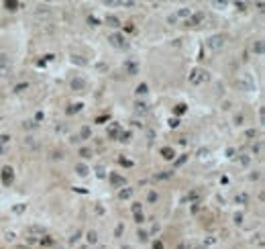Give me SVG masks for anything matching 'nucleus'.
<instances>
[{
	"label": "nucleus",
	"mask_w": 265,
	"mask_h": 249,
	"mask_svg": "<svg viewBox=\"0 0 265 249\" xmlns=\"http://www.w3.org/2000/svg\"><path fill=\"white\" fill-rule=\"evenodd\" d=\"M208 72L202 68H194L190 69V74H188V82L192 84V86H200V84H204V82H208Z\"/></svg>",
	"instance_id": "nucleus-1"
},
{
	"label": "nucleus",
	"mask_w": 265,
	"mask_h": 249,
	"mask_svg": "<svg viewBox=\"0 0 265 249\" xmlns=\"http://www.w3.org/2000/svg\"><path fill=\"white\" fill-rule=\"evenodd\" d=\"M108 43H110L112 47H116V49H127V47H128V43H127V39H125V35H122V33L108 35Z\"/></svg>",
	"instance_id": "nucleus-2"
},
{
	"label": "nucleus",
	"mask_w": 265,
	"mask_h": 249,
	"mask_svg": "<svg viewBox=\"0 0 265 249\" xmlns=\"http://www.w3.org/2000/svg\"><path fill=\"white\" fill-rule=\"evenodd\" d=\"M224 43H226L224 35H212V37H210V39L206 41L208 49H212V51H220V49L224 47Z\"/></svg>",
	"instance_id": "nucleus-3"
},
{
	"label": "nucleus",
	"mask_w": 265,
	"mask_h": 249,
	"mask_svg": "<svg viewBox=\"0 0 265 249\" xmlns=\"http://www.w3.org/2000/svg\"><path fill=\"white\" fill-rule=\"evenodd\" d=\"M0 178H2V186H10L12 182H14V170H12L10 166H4L2 171H0Z\"/></svg>",
	"instance_id": "nucleus-4"
},
{
	"label": "nucleus",
	"mask_w": 265,
	"mask_h": 249,
	"mask_svg": "<svg viewBox=\"0 0 265 249\" xmlns=\"http://www.w3.org/2000/svg\"><path fill=\"white\" fill-rule=\"evenodd\" d=\"M12 72V66H10V59L6 53H0V76L2 78H6V76H10Z\"/></svg>",
	"instance_id": "nucleus-5"
},
{
	"label": "nucleus",
	"mask_w": 265,
	"mask_h": 249,
	"mask_svg": "<svg viewBox=\"0 0 265 249\" xmlns=\"http://www.w3.org/2000/svg\"><path fill=\"white\" fill-rule=\"evenodd\" d=\"M108 180H110V184H112V188H125V184H127L125 176H120V174H116V171H110Z\"/></svg>",
	"instance_id": "nucleus-6"
},
{
	"label": "nucleus",
	"mask_w": 265,
	"mask_h": 249,
	"mask_svg": "<svg viewBox=\"0 0 265 249\" xmlns=\"http://www.w3.org/2000/svg\"><path fill=\"white\" fill-rule=\"evenodd\" d=\"M204 21V12H192L188 19H186V25L188 27H196V25H200Z\"/></svg>",
	"instance_id": "nucleus-7"
},
{
	"label": "nucleus",
	"mask_w": 265,
	"mask_h": 249,
	"mask_svg": "<svg viewBox=\"0 0 265 249\" xmlns=\"http://www.w3.org/2000/svg\"><path fill=\"white\" fill-rule=\"evenodd\" d=\"M35 19H37V21H49V19H51V10H49L47 6H37Z\"/></svg>",
	"instance_id": "nucleus-8"
},
{
	"label": "nucleus",
	"mask_w": 265,
	"mask_h": 249,
	"mask_svg": "<svg viewBox=\"0 0 265 249\" xmlns=\"http://www.w3.org/2000/svg\"><path fill=\"white\" fill-rule=\"evenodd\" d=\"M86 86H88V82H86V78H82V76H76V78L71 80V88L76 92H84Z\"/></svg>",
	"instance_id": "nucleus-9"
},
{
	"label": "nucleus",
	"mask_w": 265,
	"mask_h": 249,
	"mask_svg": "<svg viewBox=\"0 0 265 249\" xmlns=\"http://www.w3.org/2000/svg\"><path fill=\"white\" fill-rule=\"evenodd\" d=\"M125 72H127L128 76H137L139 74V63L133 61V59H127V61H125Z\"/></svg>",
	"instance_id": "nucleus-10"
},
{
	"label": "nucleus",
	"mask_w": 265,
	"mask_h": 249,
	"mask_svg": "<svg viewBox=\"0 0 265 249\" xmlns=\"http://www.w3.org/2000/svg\"><path fill=\"white\" fill-rule=\"evenodd\" d=\"M120 124L118 123H112L110 127H108V139H118V135H120Z\"/></svg>",
	"instance_id": "nucleus-11"
},
{
	"label": "nucleus",
	"mask_w": 265,
	"mask_h": 249,
	"mask_svg": "<svg viewBox=\"0 0 265 249\" xmlns=\"http://www.w3.org/2000/svg\"><path fill=\"white\" fill-rule=\"evenodd\" d=\"M237 86L243 88V90H255V84H253V80L249 78V76H247L245 80H239V82H237Z\"/></svg>",
	"instance_id": "nucleus-12"
},
{
	"label": "nucleus",
	"mask_w": 265,
	"mask_h": 249,
	"mask_svg": "<svg viewBox=\"0 0 265 249\" xmlns=\"http://www.w3.org/2000/svg\"><path fill=\"white\" fill-rule=\"evenodd\" d=\"M147 113H149V104H145V102H137V104H135V114L145 116Z\"/></svg>",
	"instance_id": "nucleus-13"
},
{
	"label": "nucleus",
	"mask_w": 265,
	"mask_h": 249,
	"mask_svg": "<svg viewBox=\"0 0 265 249\" xmlns=\"http://www.w3.org/2000/svg\"><path fill=\"white\" fill-rule=\"evenodd\" d=\"M76 174H78L80 178H86V176L90 174V168H88L86 163H76Z\"/></svg>",
	"instance_id": "nucleus-14"
},
{
	"label": "nucleus",
	"mask_w": 265,
	"mask_h": 249,
	"mask_svg": "<svg viewBox=\"0 0 265 249\" xmlns=\"http://www.w3.org/2000/svg\"><path fill=\"white\" fill-rule=\"evenodd\" d=\"M161 155H163V159L171 161V159L175 157V151H173V147H163V149H161Z\"/></svg>",
	"instance_id": "nucleus-15"
},
{
	"label": "nucleus",
	"mask_w": 265,
	"mask_h": 249,
	"mask_svg": "<svg viewBox=\"0 0 265 249\" xmlns=\"http://www.w3.org/2000/svg\"><path fill=\"white\" fill-rule=\"evenodd\" d=\"M82 106H84V104H82V102H76V104H69V106H68V110H65V113H68L69 116H71V114L80 113V110H82Z\"/></svg>",
	"instance_id": "nucleus-16"
},
{
	"label": "nucleus",
	"mask_w": 265,
	"mask_h": 249,
	"mask_svg": "<svg viewBox=\"0 0 265 249\" xmlns=\"http://www.w3.org/2000/svg\"><path fill=\"white\" fill-rule=\"evenodd\" d=\"M106 25L112 27V29H116V27H120V21L116 19L114 14H108V16H106Z\"/></svg>",
	"instance_id": "nucleus-17"
},
{
	"label": "nucleus",
	"mask_w": 265,
	"mask_h": 249,
	"mask_svg": "<svg viewBox=\"0 0 265 249\" xmlns=\"http://www.w3.org/2000/svg\"><path fill=\"white\" fill-rule=\"evenodd\" d=\"M133 192H135L133 188H122V190L118 192V198H120V200H125V198H131V196H133Z\"/></svg>",
	"instance_id": "nucleus-18"
},
{
	"label": "nucleus",
	"mask_w": 265,
	"mask_h": 249,
	"mask_svg": "<svg viewBox=\"0 0 265 249\" xmlns=\"http://www.w3.org/2000/svg\"><path fill=\"white\" fill-rule=\"evenodd\" d=\"M4 6H6L10 12H14V10H19V6H21V4H19L16 0H6V2H4Z\"/></svg>",
	"instance_id": "nucleus-19"
},
{
	"label": "nucleus",
	"mask_w": 265,
	"mask_h": 249,
	"mask_svg": "<svg viewBox=\"0 0 265 249\" xmlns=\"http://www.w3.org/2000/svg\"><path fill=\"white\" fill-rule=\"evenodd\" d=\"M253 53L255 55H263V41H255L253 43Z\"/></svg>",
	"instance_id": "nucleus-20"
},
{
	"label": "nucleus",
	"mask_w": 265,
	"mask_h": 249,
	"mask_svg": "<svg viewBox=\"0 0 265 249\" xmlns=\"http://www.w3.org/2000/svg\"><path fill=\"white\" fill-rule=\"evenodd\" d=\"M90 135H92V129H90V127H82V131H80V141H82V139H90Z\"/></svg>",
	"instance_id": "nucleus-21"
},
{
	"label": "nucleus",
	"mask_w": 265,
	"mask_h": 249,
	"mask_svg": "<svg viewBox=\"0 0 265 249\" xmlns=\"http://www.w3.org/2000/svg\"><path fill=\"white\" fill-rule=\"evenodd\" d=\"M86 239H88V243H90V245H94V243L98 241V235H96V231H88V233H86Z\"/></svg>",
	"instance_id": "nucleus-22"
},
{
	"label": "nucleus",
	"mask_w": 265,
	"mask_h": 249,
	"mask_svg": "<svg viewBox=\"0 0 265 249\" xmlns=\"http://www.w3.org/2000/svg\"><path fill=\"white\" fill-rule=\"evenodd\" d=\"M116 141H122V143L131 141V131H120V135H118V139H116Z\"/></svg>",
	"instance_id": "nucleus-23"
},
{
	"label": "nucleus",
	"mask_w": 265,
	"mask_h": 249,
	"mask_svg": "<svg viewBox=\"0 0 265 249\" xmlns=\"http://www.w3.org/2000/svg\"><path fill=\"white\" fill-rule=\"evenodd\" d=\"M186 110H188V106H186V104H177V106H175V110H173V113H175V119H177V116H182Z\"/></svg>",
	"instance_id": "nucleus-24"
},
{
	"label": "nucleus",
	"mask_w": 265,
	"mask_h": 249,
	"mask_svg": "<svg viewBox=\"0 0 265 249\" xmlns=\"http://www.w3.org/2000/svg\"><path fill=\"white\" fill-rule=\"evenodd\" d=\"M190 14H192V10H190V8H180V10H177V14H175V19H177V16H182V19H188Z\"/></svg>",
	"instance_id": "nucleus-25"
},
{
	"label": "nucleus",
	"mask_w": 265,
	"mask_h": 249,
	"mask_svg": "<svg viewBox=\"0 0 265 249\" xmlns=\"http://www.w3.org/2000/svg\"><path fill=\"white\" fill-rule=\"evenodd\" d=\"M137 239L141 241V243H145V241L149 239V233H147V231H141V229H139V233H137Z\"/></svg>",
	"instance_id": "nucleus-26"
},
{
	"label": "nucleus",
	"mask_w": 265,
	"mask_h": 249,
	"mask_svg": "<svg viewBox=\"0 0 265 249\" xmlns=\"http://www.w3.org/2000/svg\"><path fill=\"white\" fill-rule=\"evenodd\" d=\"M80 155H82L84 159H90V157H92V149H88V147H82V149H80Z\"/></svg>",
	"instance_id": "nucleus-27"
},
{
	"label": "nucleus",
	"mask_w": 265,
	"mask_h": 249,
	"mask_svg": "<svg viewBox=\"0 0 265 249\" xmlns=\"http://www.w3.org/2000/svg\"><path fill=\"white\" fill-rule=\"evenodd\" d=\"M186 161H188V155H180V157L175 159V163H173V168H180V166H184Z\"/></svg>",
	"instance_id": "nucleus-28"
},
{
	"label": "nucleus",
	"mask_w": 265,
	"mask_h": 249,
	"mask_svg": "<svg viewBox=\"0 0 265 249\" xmlns=\"http://www.w3.org/2000/svg\"><path fill=\"white\" fill-rule=\"evenodd\" d=\"M157 198H159V196H157V192H155V190H151L149 194H147V202H157Z\"/></svg>",
	"instance_id": "nucleus-29"
},
{
	"label": "nucleus",
	"mask_w": 265,
	"mask_h": 249,
	"mask_svg": "<svg viewBox=\"0 0 265 249\" xmlns=\"http://www.w3.org/2000/svg\"><path fill=\"white\" fill-rule=\"evenodd\" d=\"M135 92H137L139 96H141V94H147V92H149V88H147V84H139Z\"/></svg>",
	"instance_id": "nucleus-30"
},
{
	"label": "nucleus",
	"mask_w": 265,
	"mask_h": 249,
	"mask_svg": "<svg viewBox=\"0 0 265 249\" xmlns=\"http://www.w3.org/2000/svg\"><path fill=\"white\" fill-rule=\"evenodd\" d=\"M27 88H29V84H27V82H23V84H16V86H14V92L19 94V92H24Z\"/></svg>",
	"instance_id": "nucleus-31"
},
{
	"label": "nucleus",
	"mask_w": 265,
	"mask_h": 249,
	"mask_svg": "<svg viewBox=\"0 0 265 249\" xmlns=\"http://www.w3.org/2000/svg\"><path fill=\"white\" fill-rule=\"evenodd\" d=\"M247 198H249V196L243 192V194H237V198H235V200H237V204H245V202H247Z\"/></svg>",
	"instance_id": "nucleus-32"
},
{
	"label": "nucleus",
	"mask_w": 265,
	"mask_h": 249,
	"mask_svg": "<svg viewBox=\"0 0 265 249\" xmlns=\"http://www.w3.org/2000/svg\"><path fill=\"white\" fill-rule=\"evenodd\" d=\"M118 161H120V166H125V168H133V161H131V159H127V157H120Z\"/></svg>",
	"instance_id": "nucleus-33"
},
{
	"label": "nucleus",
	"mask_w": 265,
	"mask_h": 249,
	"mask_svg": "<svg viewBox=\"0 0 265 249\" xmlns=\"http://www.w3.org/2000/svg\"><path fill=\"white\" fill-rule=\"evenodd\" d=\"M8 143H10V137H8V135H0V145H6V147H8Z\"/></svg>",
	"instance_id": "nucleus-34"
},
{
	"label": "nucleus",
	"mask_w": 265,
	"mask_h": 249,
	"mask_svg": "<svg viewBox=\"0 0 265 249\" xmlns=\"http://www.w3.org/2000/svg\"><path fill=\"white\" fill-rule=\"evenodd\" d=\"M167 124H169V127H171V129H175V127H177V124H180V119H175V116H171V119H169V121H167Z\"/></svg>",
	"instance_id": "nucleus-35"
},
{
	"label": "nucleus",
	"mask_w": 265,
	"mask_h": 249,
	"mask_svg": "<svg viewBox=\"0 0 265 249\" xmlns=\"http://www.w3.org/2000/svg\"><path fill=\"white\" fill-rule=\"evenodd\" d=\"M131 210H133V215H139V212H141V204L135 202L133 206H131Z\"/></svg>",
	"instance_id": "nucleus-36"
},
{
	"label": "nucleus",
	"mask_w": 265,
	"mask_h": 249,
	"mask_svg": "<svg viewBox=\"0 0 265 249\" xmlns=\"http://www.w3.org/2000/svg\"><path fill=\"white\" fill-rule=\"evenodd\" d=\"M104 4H106V6H120L122 2H118V0H106Z\"/></svg>",
	"instance_id": "nucleus-37"
},
{
	"label": "nucleus",
	"mask_w": 265,
	"mask_h": 249,
	"mask_svg": "<svg viewBox=\"0 0 265 249\" xmlns=\"http://www.w3.org/2000/svg\"><path fill=\"white\" fill-rule=\"evenodd\" d=\"M29 233H41V235H43L45 231H43L41 227H29Z\"/></svg>",
	"instance_id": "nucleus-38"
},
{
	"label": "nucleus",
	"mask_w": 265,
	"mask_h": 249,
	"mask_svg": "<svg viewBox=\"0 0 265 249\" xmlns=\"http://www.w3.org/2000/svg\"><path fill=\"white\" fill-rule=\"evenodd\" d=\"M122 231H125V225H118V227H116V231H114V237H120Z\"/></svg>",
	"instance_id": "nucleus-39"
},
{
	"label": "nucleus",
	"mask_w": 265,
	"mask_h": 249,
	"mask_svg": "<svg viewBox=\"0 0 265 249\" xmlns=\"http://www.w3.org/2000/svg\"><path fill=\"white\" fill-rule=\"evenodd\" d=\"M257 135H259V133H257L255 129H249V131H247V137H249V139H255Z\"/></svg>",
	"instance_id": "nucleus-40"
},
{
	"label": "nucleus",
	"mask_w": 265,
	"mask_h": 249,
	"mask_svg": "<svg viewBox=\"0 0 265 249\" xmlns=\"http://www.w3.org/2000/svg\"><path fill=\"white\" fill-rule=\"evenodd\" d=\"M80 237H82V233H80V231H76V233H73V237L69 239V241H71V243H76V241H78Z\"/></svg>",
	"instance_id": "nucleus-41"
},
{
	"label": "nucleus",
	"mask_w": 265,
	"mask_h": 249,
	"mask_svg": "<svg viewBox=\"0 0 265 249\" xmlns=\"http://www.w3.org/2000/svg\"><path fill=\"white\" fill-rule=\"evenodd\" d=\"M249 161H251L249 155H243V157H241V163H243V166H249Z\"/></svg>",
	"instance_id": "nucleus-42"
},
{
	"label": "nucleus",
	"mask_w": 265,
	"mask_h": 249,
	"mask_svg": "<svg viewBox=\"0 0 265 249\" xmlns=\"http://www.w3.org/2000/svg\"><path fill=\"white\" fill-rule=\"evenodd\" d=\"M88 25L96 27V25H98V19H96V16H90V19H88Z\"/></svg>",
	"instance_id": "nucleus-43"
},
{
	"label": "nucleus",
	"mask_w": 265,
	"mask_h": 249,
	"mask_svg": "<svg viewBox=\"0 0 265 249\" xmlns=\"http://www.w3.org/2000/svg\"><path fill=\"white\" fill-rule=\"evenodd\" d=\"M43 119H45V114H43V113H37V114H35V123H39V121H43Z\"/></svg>",
	"instance_id": "nucleus-44"
},
{
	"label": "nucleus",
	"mask_w": 265,
	"mask_h": 249,
	"mask_svg": "<svg viewBox=\"0 0 265 249\" xmlns=\"http://www.w3.org/2000/svg\"><path fill=\"white\" fill-rule=\"evenodd\" d=\"M24 208H27L24 204H16V206H14V212H23Z\"/></svg>",
	"instance_id": "nucleus-45"
},
{
	"label": "nucleus",
	"mask_w": 265,
	"mask_h": 249,
	"mask_svg": "<svg viewBox=\"0 0 265 249\" xmlns=\"http://www.w3.org/2000/svg\"><path fill=\"white\" fill-rule=\"evenodd\" d=\"M135 221H137V223H143V221H145V216H143V212H139V215H135Z\"/></svg>",
	"instance_id": "nucleus-46"
},
{
	"label": "nucleus",
	"mask_w": 265,
	"mask_h": 249,
	"mask_svg": "<svg viewBox=\"0 0 265 249\" xmlns=\"http://www.w3.org/2000/svg\"><path fill=\"white\" fill-rule=\"evenodd\" d=\"M71 61H73V63H80V66H84V63H86V61H84V59H78V57H76V55L71 57Z\"/></svg>",
	"instance_id": "nucleus-47"
},
{
	"label": "nucleus",
	"mask_w": 265,
	"mask_h": 249,
	"mask_svg": "<svg viewBox=\"0 0 265 249\" xmlns=\"http://www.w3.org/2000/svg\"><path fill=\"white\" fill-rule=\"evenodd\" d=\"M235 223L241 225V223H243V215H235Z\"/></svg>",
	"instance_id": "nucleus-48"
},
{
	"label": "nucleus",
	"mask_w": 265,
	"mask_h": 249,
	"mask_svg": "<svg viewBox=\"0 0 265 249\" xmlns=\"http://www.w3.org/2000/svg\"><path fill=\"white\" fill-rule=\"evenodd\" d=\"M41 243H43V245H51V237H43V239H41Z\"/></svg>",
	"instance_id": "nucleus-49"
},
{
	"label": "nucleus",
	"mask_w": 265,
	"mask_h": 249,
	"mask_svg": "<svg viewBox=\"0 0 265 249\" xmlns=\"http://www.w3.org/2000/svg\"><path fill=\"white\" fill-rule=\"evenodd\" d=\"M153 249H163V243L161 241H155V243H153Z\"/></svg>",
	"instance_id": "nucleus-50"
},
{
	"label": "nucleus",
	"mask_w": 265,
	"mask_h": 249,
	"mask_svg": "<svg viewBox=\"0 0 265 249\" xmlns=\"http://www.w3.org/2000/svg\"><path fill=\"white\" fill-rule=\"evenodd\" d=\"M6 151H8L6 145H0V155H6Z\"/></svg>",
	"instance_id": "nucleus-51"
},
{
	"label": "nucleus",
	"mask_w": 265,
	"mask_h": 249,
	"mask_svg": "<svg viewBox=\"0 0 265 249\" xmlns=\"http://www.w3.org/2000/svg\"><path fill=\"white\" fill-rule=\"evenodd\" d=\"M259 121H261V123H263V121H265V110H263V108L259 110Z\"/></svg>",
	"instance_id": "nucleus-52"
},
{
	"label": "nucleus",
	"mask_w": 265,
	"mask_h": 249,
	"mask_svg": "<svg viewBox=\"0 0 265 249\" xmlns=\"http://www.w3.org/2000/svg\"><path fill=\"white\" fill-rule=\"evenodd\" d=\"M259 151H261V143H257V145L253 147V153H259Z\"/></svg>",
	"instance_id": "nucleus-53"
},
{
	"label": "nucleus",
	"mask_w": 265,
	"mask_h": 249,
	"mask_svg": "<svg viewBox=\"0 0 265 249\" xmlns=\"http://www.w3.org/2000/svg\"><path fill=\"white\" fill-rule=\"evenodd\" d=\"M237 8L239 10H245V2H237Z\"/></svg>",
	"instance_id": "nucleus-54"
},
{
	"label": "nucleus",
	"mask_w": 265,
	"mask_h": 249,
	"mask_svg": "<svg viewBox=\"0 0 265 249\" xmlns=\"http://www.w3.org/2000/svg\"><path fill=\"white\" fill-rule=\"evenodd\" d=\"M235 155V149H226V157H232Z\"/></svg>",
	"instance_id": "nucleus-55"
},
{
	"label": "nucleus",
	"mask_w": 265,
	"mask_h": 249,
	"mask_svg": "<svg viewBox=\"0 0 265 249\" xmlns=\"http://www.w3.org/2000/svg\"><path fill=\"white\" fill-rule=\"evenodd\" d=\"M82 249H88V247H82Z\"/></svg>",
	"instance_id": "nucleus-56"
}]
</instances>
